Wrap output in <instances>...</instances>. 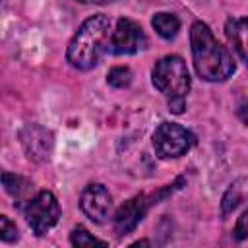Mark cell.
Listing matches in <instances>:
<instances>
[{
	"mask_svg": "<svg viewBox=\"0 0 248 248\" xmlns=\"http://www.w3.org/2000/svg\"><path fill=\"white\" fill-rule=\"evenodd\" d=\"M2 184H4V190L14 198V203L19 205L23 209V205L33 198L31 192H33V182L19 176V174H12L8 170L2 172Z\"/></svg>",
	"mask_w": 248,
	"mask_h": 248,
	"instance_id": "11",
	"label": "cell"
},
{
	"mask_svg": "<svg viewBox=\"0 0 248 248\" xmlns=\"http://www.w3.org/2000/svg\"><path fill=\"white\" fill-rule=\"evenodd\" d=\"M110 35V19L105 14H95L87 17L76 35L72 37L68 50H66V60L70 66L76 70L87 72L97 66L101 54L105 52L107 41Z\"/></svg>",
	"mask_w": 248,
	"mask_h": 248,
	"instance_id": "2",
	"label": "cell"
},
{
	"mask_svg": "<svg viewBox=\"0 0 248 248\" xmlns=\"http://www.w3.org/2000/svg\"><path fill=\"white\" fill-rule=\"evenodd\" d=\"M76 2H81V4H110L114 0H76Z\"/></svg>",
	"mask_w": 248,
	"mask_h": 248,
	"instance_id": "19",
	"label": "cell"
},
{
	"mask_svg": "<svg viewBox=\"0 0 248 248\" xmlns=\"http://www.w3.org/2000/svg\"><path fill=\"white\" fill-rule=\"evenodd\" d=\"M225 35L236 54L248 66V17H229L225 23Z\"/></svg>",
	"mask_w": 248,
	"mask_h": 248,
	"instance_id": "10",
	"label": "cell"
},
{
	"mask_svg": "<svg viewBox=\"0 0 248 248\" xmlns=\"http://www.w3.org/2000/svg\"><path fill=\"white\" fill-rule=\"evenodd\" d=\"M107 83L114 89H124L132 83V70L128 66H114L107 74Z\"/></svg>",
	"mask_w": 248,
	"mask_h": 248,
	"instance_id": "15",
	"label": "cell"
},
{
	"mask_svg": "<svg viewBox=\"0 0 248 248\" xmlns=\"http://www.w3.org/2000/svg\"><path fill=\"white\" fill-rule=\"evenodd\" d=\"M147 46V37L141 25L130 17H118L114 29L108 35L105 52L122 56V54H136Z\"/></svg>",
	"mask_w": 248,
	"mask_h": 248,
	"instance_id": "7",
	"label": "cell"
},
{
	"mask_svg": "<svg viewBox=\"0 0 248 248\" xmlns=\"http://www.w3.org/2000/svg\"><path fill=\"white\" fill-rule=\"evenodd\" d=\"M79 207L81 211L93 221V223H105L110 207H112V196L110 192L99 184V182H91L83 188L81 196H79Z\"/></svg>",
	"mask_w": 248,
	"mask_h": 248,
	"instance_id": "9",
	"label": "cell"
},
{
	"mask_svg": "<svg viewBox=\"0 0 248 248\" xmlns=\"http://www.w3.org/2000/svg\"><path fill=\"white\" fill-rule=\"evenodd\" d=\"M232 236L236 242H242L248 238V209L240 213V217L236 219V225H234V231H232Z\"/></svg>",
	"mask_w": 248,
	"mask_h": 248,
	"instance_id": "17",
	"label": "cell"
},
{
	"mask_svg": "<svg viewBox=\"0 0 248 248\" xmlns=\"http://www.w3.org/2000/svg\"><path fill=\"white\" fill-rule=\"evenodd\" d=\"M19 141L25 155L35 163H48L54 149V136L41 124H25L19 130Z\"/></svg>",
	"mask_w": 248,
	"mask_h": 248,
	"instance_id": "8",
	"label": "cell"
},
{
	"mask_svg": "<svg viewBox=\"0 0 248 248\" xmlns=\"http://www.w3.org/2000/svg\"><path fill=\"white\" fill-rule=\"evenodd\" d=\"M70 244L76 246V248H85V246H93V244H97V246H107L105 240L93 236V234H91L85 227H81V225H78V227L72 229V232H70Z\"/></svg>",
	"mask_w": 248,
	"mask_h": 248,
	"instance_id": "14",
	"label": "cell"
},
{
	"mask_svg": "<svg viewBox=\"0 0 248 248\" xmlns=\"http://www.w3.org/2000/svg\"><path fill=\"white\" fill-rule=\"evenodd\" d=\"M190 46H192V60H194V70L196 74L205 79V81H225L229 79L234 70V58L223 46L207 23L203 21H194L190 27Z\"/></svg>",
	"mask_w": 248,
	"mask_h": 248,
	"instance_id": "1",
	"label": "cell"
},
{
	"mask_svg": "<svg viewBox=\"0 0 248 248\" xmlns=\"http://www.w3.org/2000/svg\"><path fill=\"white\" fill-rule=\"evenodd\" d=\"M151 25L157 31V35L167 39V41L174 39L180 31V19L174 14H169V12H157L151 17Z\"/></svg>",
	"mask_w": 248,
	"mask_h": 248,
	"instance_id": "13",
	"label": "cell"
},
{
	"mask_svg": "<svg viewBox=\"0 0 248 248\" xmlns=\"http://www.w3.org/2000/svg\"><path fill=\"white\" fill-rule=\"evenodd\" d=\"M246 200H248V176H242V178H236L227 188V192L223 194V198H221V213L225 217L231 215Z\"/></svg>",
	"mask_w": 248,
	"mask_h": 248,
	"instance_id": "12",
	"label": "cell"
},
{
	"mask_svg": "<svg viewBox=\"0 0 248 248\" xmlns=\"http://www.w3.org/2000/svg\"><path fill=\"white\" fill-rule=\"evenodd\" d=\"M151 141L159 159H178L194 147L196 136L176 122H161L155 128Z\"/></svg>",
	"mask_w": 248,
	"mask_h": 248,
	"instance_id": "5",
	"label": "cell"
},
{
	"mask_svg": "<svg viewBox=\"0 0 248 248\" xmlns=\"http://www.w3.org/2000/svg\"><path fill=\"white\" fill-rule=\"evenodd\" d=\"M0 238H2V242H8V244L16 242L19 238L16 223H12L10 217H6V215H0Z\"/></svg>",
	"mask_w": 248,
	"mask_h": 248,
	"instance_id": "16",
	"label": "cell"
},
{
	"mask_svg": "<svg viewBox=\"0 0 248 248\" xmlns=\"http://www.w3.org/2000/svg\"><path fill=\"white\" fill-rule=\"evenodd\" d=\"M236 114H238V118L248 126V99H244L240 105H238V110H236Z\"/></svg>",
	"mask_w": 248,
	"mask_h": 248,
	"instance_id": "18",
	"label": "cell"
},
{
	"mask_svg": "<svg viewBox=\"0 0 248 248\" xmlns=\"http://www.w3.org/2000/svg\"><path fill=\"white\" fill-rule=\"evenodd\" d=\"M182 186H186V178L184 176H176L170 184H165L153 192H141V194H136L134 198L126 200L114 213L112 217V227H114V232L118 238L134 232V229L143 221V217L147 215V211L161 203L163 200L170 198L174 192H178Z\"/></svg>",
	"mask_w": 248,
	"mask_h": 248,
	"instance_id": "4",
	"label": "cell"
},
{
	"mask_svg": "<svg viewBox=\"0 0 248 248\" xmlns=\"http://www.w3.org/2000/svg\"><path fill=\"white\" fill-rule=\"evenodd\" d=\"M151 81L167 97L169 108L174 114H182L186 108V95L192 85L186 62L176 54L159 58L151 70Z\"/></svg>",
	"mask_w": 248,
	"mask_h": 248,
	"instance_id": "3",
	"label": "cell"
},
{
	"mask_svg": "<svg viewBox=\"0 0 248 248\" xmlns=\"http://www.w3.org/2000/svg\"><path fill=\"white\" fill-rule=\"evenodd\" d=\"M23 215L27 225L37 236L46 234L60 219V203L56 196L48 190H43L35 194L25 205H23Z\"/></svg>",
	"mask_w": 248,
	"mask_h": 248,
	"instance_id": "6",
	"label": "cell"
}]
</instances>
